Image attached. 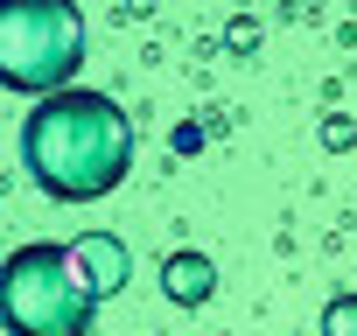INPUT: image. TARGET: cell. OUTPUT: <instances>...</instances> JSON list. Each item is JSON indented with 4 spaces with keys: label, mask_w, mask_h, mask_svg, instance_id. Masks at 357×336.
Instances as JSON below:
<instances>
[{
    "label": "cell",
    "mask_w": 357,
    "mask_h": 336,
    "mask_svg": "<svg viewBox=\"0 0 357 336\" xmlns=\"http://www.w3.org/2000/svg\"><path fill=\"white\" fill-rule=\"evenodd\" d=\"M22 168L56 204H98L133 168V119L105 91H84V84L50 91L22 119Z\"/></svg>",
    "instance_id": "6da1fadb"
},
{
    "label": "cell",
    "mask_w": 357,
    "mask_h": 336,
    "mask_svg": "<svg viewBox=\"0 0 357 336\" xmlns=\"http://www.w3.org/2000/svg\"><path fill=\"white\" fill-rule=\"evenodd\" d=\"M98 287L84 280L70 245H22L0 266V315L8 336H91L98 322Z\"/></svg>",
    "instance_id": "7a4b0ae2"
},
{
    "label": "cell",
    "mask_w": 357,
    "mask_h": 336,
    "mask_svg": "<svg viewBox=\"0 0 357 336\" xmlns=\"http://www.w3.org/2000/svg\"><path fill=\"white\" fill-rule=\"evenodd\" d=\"M84 63V8L77 0H0V77L22 98L70 91Z\"/></svg>",
    "instance_id": "3957f363"
},
{
    "label": "cell",
    "mask_w": 357,
    "mask_h": 336,
    "mask_svg": "<svg viewBox=\"0 0 357 336\" xmlns=\"http://www.w3.org/2000/svg\"><path fill=\"white\" fill-rule=\"evenodd\" d=\"M161 287H168V301H175V308H204V301L218 294V266H211L204 252H168Z\"/></svg>",
    "instance_id": "277c9868"
},
{
    "label": "cell",
    "mask_w": 357,
    "mask_h": 336,
    "mask_svg": "<svg viewBox=\"0 0 357 336\" xmlns=\"http://www.w3.org/2000/svg\"><path fill=\"white\" fill-rule=\"evenodd\" d=\"M70 252H77V266H84V280H91L98 294H119V287H126V245H119V238H105V231H84Z\"/></svg>",
    "instance_id": "5b68a950"
},
{
    "label": "cell",
    "mask_w": 357,
    "mask_h": 336,
    "mask_svg": "<svg viewBox=\"0 0 357 336\" xmlns=\"http://www.w3.org/2000/svg\"><path fill=\"white\" fill-rule=\"evenodd\" d=\"M322 336H357V287L329 294V308H322Z\"/></svg>",
    "instance_id": "8992f818"
}]
</instances>
